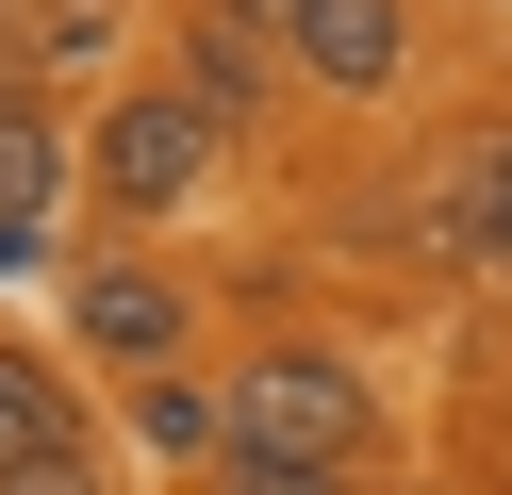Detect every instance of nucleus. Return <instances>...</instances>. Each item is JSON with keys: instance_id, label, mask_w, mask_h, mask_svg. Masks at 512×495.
Segmentation results:
<instances>
[{"instance_id": "obj_5", "label": "nucleus", "mask_w": 512, "mask_h": 495, "mask_svg": "<svg viewBox=\"0 0 512 495\" xmlns=\"http://www.w3.org/2000/svg\"><path fill=\"white\" fill-rule=\"evenodd\" d=\"M149 33H166V66H182V83H199L232 132H281V116H314L298 50H281V0H149Z\"/></svg>"}, {"instance_id": "obj_1", "label": "nucleus", "mask_w": 512, "mask_h": 495, "mask_svg": "<svg viewBox=\"0 0 512 495\" xmlns=\"http://www.w3.org/2000/svg\"><path fill=\"white\" fill-rule=\"evenodd\" d=\"M232 149H248V132L215 116L166 50H149V66H116V99L83 116V198H100V231H166V215H199V198H215V165H232Z\"/></svg>"}, {"instance_id": "obj_8", "label": "nucleus", "mask_w": 512, "mask_h": 495, "mask_svg": "<svg viewBox=\"0 0 512 495\" xmlns=\"http://www.w3.org/2000/svg\"><path fill=\"white\" fill-rule=\"evenodd\" d=\"M182 495H364L347 462H265V446H232L215 479H182Z\"/></svg>"}, {"instance_id": "obj_3", "label": "nucleus", "mask_w": 512, "mask_h": 495, "mask_svg": "<svg viewBox=\"0 0 512 495\" xmlns=\"http://www.w3.org/2000/svg\"><path fill=\"white\" fill-rule=\"evenodd\" d=\"M67 363H100V380L199 363V281H182L149 231H100V248L67 264Z\"/></svg>"}, {"instance_id": "obj_4", "label": "nucleus", "mask_w": 512, "mask_h": 495, "mask_svg": "<svg viewBox=\"0 0 512 495\" xmlns=\"http://www.w3.org/2000/svg\"><path fill=\"white\" fill-rule=\"evenodd\" d=\"M281 50H298L314 116H397L430 83V0H281Z\"/></svg>"}, {"instance_id": "obj_6", "label": "nucleus", "mask_w": 512, "mask_h": 495, "mask_svg": "<svg viewBox=\"0 0 512 495\" xmlns=\"http://www.w3.org/2000/svg\"><path fill=\"white\" fill-rule=\"evenodd\" d=\"M116 429H133L166 479H215V462H232V396H215V363H149V380H116Z\"/></svg>"}, {"instance_id": "obj_9", "label": "nucleus", "mask_w": 512, "mask_h": 495, "mask_svg": "<svg viewBox=\"0 0 512 495\" xmlns=\"http://www.w3.org/2000/svg\"><path fill=\"white\" fill-rule=\"evenodd\" d=\"M0 495H116V462H100V446H50L34 479H0Z\"/></svg>"}, {"instance_id": "obj_10", "label": "nucleus", "mask_w": 512, "mask_h": 495, "mask_svg": "<svg viewBox=\"0 0 512 495\" xmlns=\"http://www.w3.org/2000/svg\"><path fill=\"white\" fill-rule=\"evenodd\" d=\"M479 281L512 297V165H496V198H479Z\"/></svg>"}, {"instance_id": "obj_2", "label": "nucleus", "mask_w": 512, "mask_h": 495, "mask_svg": "<svg viewBox=\"0 0 512 495\" xmlns=\"http://www.w3.org/2000/svg\"><path fill=\"white\" fill-rule=\"evenodd\" d=\"M215 396H232V446L265 462H347V479L380 462V363L347 330H248L215 363Z\"/></svg>"}, {"instance_id": "obj_7", "label": "nucleus", "mask_w": 512, "mask_h": 495, "mask_svg": "<svg viewBox=\"0 0 512 495\" xmlns=\"http://www.w3.org/2000/svg\"><path fill=\"white\" fill-rule=\"evenodd\" d=\"M50 446H83V396H67V347H17V330H0V479H34Z\"/></svg>"}, {"instance_id": "obj_11", "label": "nucleus", "mask_w": 512, "mask_h": 495, "mask_svg": "<svg viewBox=\"0 0 512 495\" xmlns=\"http://www.w3.org/2000/svg\"><path fill=\"white\" fill-rule=\"evenodd\" d=\"M34 17H67V0H0V83H17V33H34Z\"/></svg>"}]
</instances>
